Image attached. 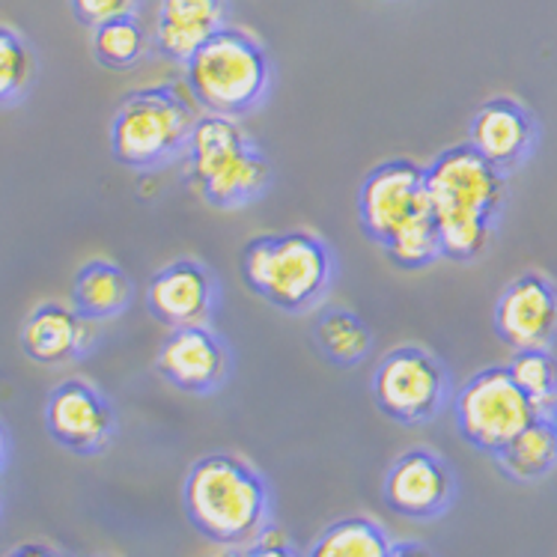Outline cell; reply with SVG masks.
Wrapping results in <instances>:
<instances>
[{"instance_id":"6da1fadb","label":"cell","mask_w":557,"mask_h":557,"mask_svg":"<svg viewBox=\"0 0 557 557\" xmlns=\"http://www.w3.org/2000/svg\"><path fill=\"white\" fill-rule=\"evenodd\" d=\"M423 171L442 257L450 262L480 260L507 206V173L492 168L471 144L444 149Z\"/></svg>"},{"instance_id":"7a4b0ae2","label":"cell","mask_w":557,"mask_h":557,"mask_svg":"<svg viewBox=\"0 0 557 557\" xmlns=\"http://www.w3.org/2000/svg\"><path fill=\"white\" fill-rule=\"evenodd\" d=\"M183 507L194 531L224 548L250 546L272 524V490L260 468L236 454L200 456L183 480Z\"/></svg>"},{"instance_id":"3957f363","label":"cell","mask_w":557,"mask_h":557,"mask_svg":"<svg viewBox=\"0 0 557 557\" xmlns=\"http://www.w3.org/2000/svg\"><path fill=\"white\" fill-rule=\"evenodd\" d=\"M242 277L253 296L289 317H305L325 305L337 281V257L310 230L257 236L242 248Z\"/></svg>"},{"instance_id":"277c9868","label":"cell","mask_w":557,"mask_h":557,"mask_svg":"<svg viewBox=\"0 0 557 557\" xmlns=\"http://www.w3.org/2000/svg\"><path fill=\"white\" fill-rule=\"evenodd\" d=\"M183 159L188 188L215 209H245L272 188V161L230 116H197Z\"/></svg>"},{"instance_id":"5b68a950","label":"cell","mask_w":557,"mask_h":557,"mask_svg":"<svg viewBox=\"0 0 557 557\" xmlns=\"http://www.w3.org/2000/svg\"><path fill=\"white\" fill-rule=\"evenodd\" d=\"M185 84L206 114L239 120L257 111L269 96L272 60L253 36L224 24L185 63Z\"/></svg>"},{"instance_id":"8992f818","label":"cell","mask_w":557,"mask_h":557,"mask_svg":"<svg viewBox=\"0 0 557 557\" xmlns=\"http://www.w3.org/2000/svg\"><path fill=\"white\" fill-rule=\"evenodd\" d=\"M194 108L173 87H144L125 96L111 123V152L123 168L156 171L185 156L197 123Z\"/></svg>"},{"instance_id":"52a82bcc","label":"cell","mask_w":557,"mask_h":557,"mask_svg":"<svg viewBox=\"0 0 557 557\" xmlns=\"http://www.w3.org/2000/svg\"><path fill=\"white\" fill-rule=\"evenodd\" d=\"M375 409L399 426H426L442 414L454 391L447 367L423 346H397L375 364L370 379Z\"/></svg>"},{"instance_id":"ba28073f","label":"cell","mask_w":557,"mask_h":557,"mask_svg":"<svg viewBox=\"0 0 557 557\" xmlns=\"http://www.w3.org/2000/svg\"><path fill=\"white\" fill-rule=\"evenodd\" d=\"M456 433L480 454L498 456L524 426L540 418L507 367H486L450 399Z\"/></svg>"},{"instance_id":"9c48e42d","label":"cell","mask_w":557,"mask_h":557,"mask_svg":"<svg viewBox=\"0 0 557 557\" xmlns=\"http://www.w3.org/2000/svg\"><path fill=\"white\" fill-rule=\"evenodd\" d=\"M433 215L426 171L409 159H391L367 173L358 191V221L364 236L387 248L406 230Z\"/></svg>"},{"instance_id":"30bf717a","label":"cell","mask_w":557,"mask_h":557,"mask_svg":"<svg viewBox=\"0 0 557 557\" xmlns=\"http://www.w3.org/2000/svg\"><path fill=\"white\" fill-rule=\"evenodd\" d=\"M46 430L69 454L99 456L114 442L116 411L92 382L66 379L48 394Z\"/></svg>"},{"instance_id":"8fae6325","label":"cell","mask_w":557,"mask_h":557,"mask_svg":"<svg viewBox=\"0 0 557 557\" xmlns=\"http://www.w3.org/2000/svg\"><path fill=\"white\" fill-rule=\"evenodd\" d=\"M456 474L450 462L430 447H411L387 468L382 498L391 512L411 522H433L454 507Z\"/></svg>"},{"instance_id":"7c38bea8","label":"cell","mask_w":557,"mask_h":557,"mask_svg":"<svg viewBox=\"0 0 557 557\" xmlns=\"http://www.w3.org/2000/svg\"><path fill=\"white\" fill-rule=\"evenodd\" d=\"M159 375L183 394L209 397L233 375V349L212 325L173 329L156 355Z\"/></svg>"},{"instance_id":"4fadbf2b","label":"cell","mask_w":557,"mask_h":557,"mask_svg":"<svg viewBox=\"0 0 557 557\" xmlns=\"http://www.w3.org/2000/svg\"><path fill=\"white\" fill-rule=\"evenodd\" d=\"M221 308V281L206 262L183 257L168 262L152 274L147 286L149 317L168 329H194L212 325Z\"/></svg>"},{"instance_id":"5bb4252c","label":"cell","mask_w":557,"mask_h":557,"mask_svg":"<svg viewBox=\"0 0 557 557\" xmlns=\"http://www.w3.org/2000/svg\"><path fill=\"white\" fill-rule=\"evenodd\" d=\"M492 325L512 352L552 349L557 341V286L540 272L519 274L500 289Z\"/></svg>"},{"instance_id":"9a60e30c","label":"cell","mask_w":557,"mask_h":557,"mask_svg":"<svg viewBox=\"0 0 557 557\" xmlns=\"http://www.w3.org/2000/svg\"><path fill=\"white\" fill-rule=\"evenodd\" d=\"M540 128L531 111L516 99H490L468 125V144L500 173H512L534 156Z\"/></svg>"},{"instance_id":"2e32d148","label":"cell","mask_w":557,"mask_h":557,"mask_svg":"<svg viewBox=\"0 0 557 557\" xmlns=\"http://www.w3.org/2000/svg\"><path fill=\"white\" fill-rule=\"evenodd\" d=\"M96 341H99V325L58 301L39 305L22 325L24 355L42 367L72 364L92 352Z\"/></svg>"},{"instance_id":"e0dca14e","label":"cell","mask_w":557,"mask_h":557,"mask_svg":"<svg viewBox=\"0 0 557 557\" xmlns=\"http://www.w3.org/2000/svg\"><path fill=\"white\" fill-rule=\"evenodd\" d=\"M224 0H161L156 22L159 54L188 63L224 27Z\"/></svg>"},{"instance_id":"ac0fdd59","label":"cell","mask_w":557,"mask_h":557,"mask_svg":"<svg viewBox=\"0 0 557 557\" xmlns=\"http://www.w3.org/2000/svg\"><path fill=\"white\" fill-rule=\"evenodd\" d=\"M135 298L132 277L111 260H90L72 281V308L90 322H104L128 310Z\"/></svg>"},{"instance_id":"d6986e66","label":"cell","mask_w":557,"mask_h":557,"mask_svg":"<svg viewBox=\"0 0 557 557\" xmlns=\"http://www.w3.org/2000/svg\"><path fill=\"white\" fill-rule=\"evenodd\" d=\"M313 341L325 361L355 367L373 352V331L349 308H322L313 322Z\"/></svg>"},{"instance_id":"ffe728a7","label":"cell","mask_w":557,"mask_h":557,"mask_svg":"<svg viewBox=\"0 0 557 557\" xmlns=\"http://www.w3.org/2000/svg\"><path fill=\"white\" fill-rule=\"evenodd\" d=\"M500 474L516 483H536L548 478L557 468V435L548 418H536L531 426H524L498 456Z\"/></svg>"},{"instance_id":"44dd1931","label":"cell","mask_w":557,"mask_h":557,"mask_svg":"<svg viewBox=\"0 0 557 557\" xmlns=\"http://www.w3.org/2000/svg\"><path fill=\"white\" fill-rule=\"evenodd\" d=\"M391 543V534L375 519L346 516L331 522L305 557H387Z\"/></svg>"},{"instance_id":"7402d4cb","label":"cell","mask_w":557,"mask_h":557,"mask_svg":"<svg viewBox=\"0 0 557 557\" xmlns=\"http://www.w3.org/2000/svg\"><path fill=\"white\" fill-rule=\"evenodd\" d=\"M512 382L522 387L540 418H548L557 406V358L552 349H522L512 352L510 364Z\"/></svg>"},{"instance_id":"603a6c76","label":"cell","mask_w":557,"mask_h":557,"mask_svg":"<svg viewBox=\"0 0 557 557\" xmlns=\"http://www.w3.org/2000/svg\"><path fill=\"white\" fill-rule=\"evenodd\" d=\"M149 48V36L135 15L111 18L92 27V54L108 69L137 66Z\"/></svg>"},{"instance_id":"cb8c5ba5","label":"cell","mask_w":557,"mask_h":557,"mask_svg":"<svg viewBox=\"0 0 557 557\" xmlns=\"http://www.w3.org/2000/svg\"><path fill=\"white\" fill-rule=\"evenodd\" d=\"M387 260L406 269V272H421V269H430L442 257V236H438V224L435 218H423L421 224H414L411 230H406L403 236L391 242L385 248Z\"/></svg>"},{"instance_id":"d4e9b609","label":"cell","mask_w":557,"mask_h":557,"mask_svg":"<svg viewBox=\"0 0 557 557\" xmlns=\"http://www.w3.org/2000/svg\"><path fill=\"white\" fill-rule=\"evenodd\" d=\"M34 75V51L15 30L0 27V104L15 102L30 87Z\"/></svg>"},{"instance_id":"484cf974","label":"cell","mask_w":557,"mask_h":557,"mask_svg":"<svg viewBox=\"0 0 557 557\" xmlns=\"http://www.w3.org/2000/svg\"><path fill=\"white\" fill-rule=\"evenodd\" d=\"M135 7L137 0H72L78 22L90 27H99L111 18H123V15H135Z\"/></svg>"},{"instance_id":"4316f807","label":"cell","mask_w":557,"mask_h":557,"mask_svg":"<svg viewBox=\"0 0 557 557\" xmlns=\"http://www.w3.org/2000/svg\"><path fill=\"white\" fill-rule=\"evenodd\" d=\"M242 557H301V552L296 548V543L289 540L284 528H277V524H269L265 531H262L253 543H250Z\"/></svg>"},{"instance_id":"83f0119b","label":"cell","mask_w":557,"mask_h":557,"mask_svg":"<svg viewBox=\"0 0 557 557\" xmlns=\"http://www.w3.org/2000/svg\"><path fill=\"white\" fill-rule=\"evenodd\" d=\"M387 557H438L433 548L421 543V540H394Z\"/></svg>"},{"instance_id":"f1b7e54d","label":"cell","mask_w":557,"mask_h":557,"mask_svg":"<svg viewBox=\"0 0 557 557\" xmlns=\"http://www.w3.org/2000/svg\"><path fill=\"white\" fill-rule=\"evenodd\" d=\"M0 557H63V555H58V552H54L51 546H46V543H22V546L10 548L7 555H0Z\"/></svg>"},{"instance_id":"f546056e","label":"cell","mask_w":557,"mask_h":557,"mask_svg":"<svg viewBox=\"0 0 557 557\" xmlns=\"http://www.w3.org/2000/svg\"><path fill=\"white\" fill-rule=\"evenodd\" d=\"M7 456H10V442H7V430H3V423H0V468L7 462Z\"/></svg>"},{"instance_id":"4dcf8cb0","label":"cell","mask_w":557,"mask_h":557,"mask_svg":"<svg viewBox=\"0 0 557 557\" xmlns=\"http://www.w3.org/2000/svg\"><path fill=\"white\" fill-rule=\"evenodd\" d=\"M218 557H242V552L239 548H227V552H221Z\"/></svg>"},{"instance_id":"1f68e13d","label":"cell","mask_w":557,"mask_h":557,"mask_svg":"<svg viewBox=\"0 0 557 557\" xmlns=\"http://www.w3.org/2000/svg\"><path fill=\"white\" fill-rule=\"evenodd\" d=\"M548 421H552V426H555V435H557V406H555V411L548 414Z\"/></svg>"}]
</instances>
